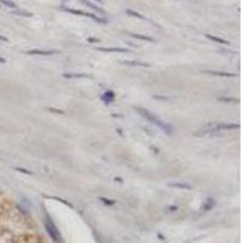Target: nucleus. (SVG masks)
Listing matches in <instances>:
<instances>
[{
  "instance_id": "1",
  "label": "nucleus",
  "mask_w": 243,
  "mask_h": 243,
  "mask_svg": "<svg viewBox=\"0 0 243 243\" xmlns=\"http://www.w3.org/2000/svg\"><path fill=\"white\" fill-rule=\"evenodd\" d=\"M136 111L140 113V114L142 116V117H145L146 119H147L148 122H151V123H153V124H156V125H158L159 128H162L163 129L164 131H167L168 134H172V128H170L169 125H167V124H164L163 122H162L158 117H156V116H153L152 113H150L147 109H145V108H141V107H137L136 108Z\"/></svg>"
},
{
  "instance_id": "2",
  "label": "nucleus",
  "mask_w": 243,
  "mask_h": 243,
  "mask_svg": "<svg viewBox=\"0 0 243 243\" xmlns=\"http://www.w3.org/2000/svg\"><path fill=\"white\" fill-rule=\"evenodd\" d=\"M45 229H46L47 233L50 235V237H51L55 242H60V241H61V235H60L57 227L55 226V224L50 220V218H47V220L45 221Z\"/></svg>"
},
{
  "instance_id": "3",
  "label": "nucleus",
  "mask_w": 243,
  "mask_h": 243,
  "mask_svg": "<svg viewBox=\"0 0 243 243\" xmlns=\"http://www.w3.org/2000/svg\"><path fill=\"white\" fill-rule=\"evenodd\" d=\"M209 128H212L210 131L214 130H231V129H237L239 128L238 124H227V123H220V124H209Z\"/></svg>"
},
{
  "instance_id": "4",
  "label": "nucleus",
  "mask_w": 243,
  "mask_h": 243,
  "mask_svg": "<svg viewBox=\"0 0 243 243\" xmlns=\"http://www.w3.org/2000/svg\"><path fill=\"white\" fill-rule=\"evenodd\" d=\"M57 52H59L57 50H29V51H27L28 55H43V56L54 55Z\"/></svg>"
},
{
  "instance_id": "5",
  "label": "nucleus",
  "mask_w": 243,
  "mask_h": 243,
  "mask_svg": "<svg viewBox=\"0 0 243 243\" xmlns=\"http://www.w3.org/2000/svg\"><path fill=\"white\" fill-rule=\"evenodd\" d=\"M97 50L103 52H129L128 49L123 47H97Z\"/></svg>"
},
{
  "instance_id": "6",
  "label": "nucleus",
  "mask_w": 243,
  "mask_h": 243,
  "mask_svg": "<svg viewBox=\"0 0 243 243\" xmlns=\"http://www.w3.org/2000/svg\"><path fill=\"white\" fill-rule=\"evenodd\" d=\"M204 73H208V74H213V76H219V77H235V74H232V73L218 72V71H206Z\"/></svg>"
},
{
  "instance_id": "7",
  "label": "nucleus",
  "mask_w": 243,
  "mask_h": 243,
  "mask_svg": "<svg viewBox=\"0 0 243 243\" xmlns=\"http://www.w3.org/2000/svg\"><path fill=\"white\" fill-rule=\"evenodd\" d=\"M122 63L125 64V66H141V67H150V63L136 62V61H123Z\"/></svg>"
},
{
  "instance_id": "8",
  "label": "nucleus",
  "mask_w": 243,
  "mask_h": 243,
  "mask_svg": "<svg viewBox=\"0 0 243 243\" xmlns=\"http://www.w3.org/2000/svg\"><path fill=\"white\" fill-rule=\"evenodd\" d=\"M206 37H207L208 39H210V40H214V42H216V43L225 44V45H227V44H229L227 40H225V39H223V38H219V37H215V35H212V34H206Z\"/></svg>"
},
{
  "instance_id": "9",
  "label": "nucleus",
  "mask_w": 243,
  "mask_h": 243,
  "mask_svg": "<svg viewBox=\"0 0 243 243\" xmlns=\"http://www.w3.org/2000/svg\"><path fill=\"white\" fill-rule=\"evenodd\" d=\"M130 35L133 38H136V39H140V40H146V42H151L153 43L155 42V39L151 38V37H147V35H141V34H134V33H130Z\"/></svg>"
},
{
  "instance_id": "10",
  "label": "nucleus",
  "mask_w": 243,
  "mask_h": 243,
  "mask_svg": "<svg viewBox=\"0 0 243 243\" xmlns=\"http://www.w3.org/2000/svg\"><path fill=\"white\" fill-rule=\"evenodd\" d=\"M113 99H114V94H113L112 91H106V93H105V95L102 96V100L106 101V103L112 102Z\"/></svg>"
},
{
  "instance_id": "11",
  "label": "nucleus",
  "mask_w": 243,
  "mask_h": 243,
  "mask_svg": "<svg viewBox=\"0 0 243 243\" xmlns=\"http://www.w3.org/2000/svg\"><path fill=\"white\" fill-rule=\"evenodd\" d=\"M82 3H84L85 5H88L89 7H91V9H94V10H96L97 12H100V13H105V11L101 9V7H99V6H96V5H94L93 3H90V1H88V0H82Z\"/></svg>"
},
{
  "instance_id": "12",
  "label": "nucleus",
  "mask_w": 243,
  "mask_h": 243,
  "mask_svg": "<svg viewBox=\"0 0 243 243\" xmlns=\"http://www.w3.org/2000/svg\"><path fill=\"white\" fill-rule=\"evenodd\" d=\"M64 10L67 12H71V13H74V15H78V16H88V12H84L82 10H74V9H69V7H64Z\"/></svg>"
},
{
  "instance_id": "13",
  "label": "nucleus",
  "mask_w": 243,
  "mask_h": 243,
  "mask_svg": "<svg viewBox=\"0 0 243 243\" xmlns=\"http://www.w3.org/2000/svg\"><path fill=\"white\" fill-rule=\"evenodd\" d=\"M63 77L64 78H89V76L80 74V73H74V74H72V73H64Z\"/></svg>"
},
{
  "instance_id": "14",
  "label": "nucleus",
  "mask_w": 243,
  "mask_h": 243,
  "mask_svg": "<svg viewBox=\"0 0 243 243\" xmlns=\"http://www.w3.org/2000/svg\"><path fill=\"white\" fill-rule=\"evenodd\" d=\"M169 186L172 187H180V189H186V190H191V185L187 184H180V182H175V184H169Z\"/></svg>"
},
{
  "instance_id": "15",
  "label": "nucleus",
  "mask_w": 243,
  "mask_h": 243,
  "mask_svg": "<svg viewBox=\"0 0 243 243\" xmlns=\"http://www.w3.org/2000/svg\"><path fill=\"white\" fill-rule=\"evenodd\" d=\"M125 12H126L128 15H130V16H133V17H137V18H140V20H145V16H142L141 13H139V12H136V11H133V10H130V9H128V10H125Z\"/></svg>"
},
{
  "instance_id": "16",
  "label": "nucleus",
  "mask_w": 243,
  "mask_h": 243,
  "mask_svg": "<svg viewBox=\"0 0 243 243\" xmlns=\"http://www.w3.org/2000/svg\"><path fill=\"white\" fill-rule=\"evenodd\" d=\"M0 3H1L3 5H5L6 7H11V9H16V7H17V5H16L13 1H10V0H0Z\"/></svg>"
},
{
  "instance_id": "17",
  "label": "nucleus",
  "mask_w": 243,
  "mask_h": 243,
  "mask_svg": "<svg viewBox=\"0 0 243 243\" xmlns=\"http://www.w3.org/2000/svg\"><path fill=\"white\" fill-rule=\"evenodd\" d=\"M13 13L15 15H18V16H24V17H32V15L30 12H27V11H24V10H16V11H13Z\"/></svg>"
},
{
  "instance_id": "18",
  "label": "nucleus",
  "mask_w": 243,
  "mask_h": 243,
  "mask_svg": "<svg viewBox=\"0 0 243 243\" xmlns=\"http://www.w3.org/2000/svg\"><path fill=\"white\" fill-rule=\"evenodd\" d=\"M214 204H215V202H214L212 198H209V199H208V202H207V203L203 206V209L209 210L210 208H213V207H214Z\"/></svg>"
},
{
  "instance_id": "19",
  "label": "nucleus",
  "mask_w": 243,
  "mask_h": 243,
  "mask_svg": "<svg viewBox=\"0 0 243 243\" xmlns=\"http://www.w3.org/2000/svg\"><path fill=\"white\" fill-rule=\"evenodd\" d=\"M100 201L102 202V203L107 204V206H113V204H116V202H114V201H111V199L105 198V197H100Z\"/></svg>"
},
{
  "instance_id": "20",
  "label": "nucleus",
  "mask_w": 243,
  "mask_h": 243,
  "mask_svg": "<svg viewBox=\"0 0 243 243\" xmlns=\"http://www.w3.org/2000/svg\"><path fill=\"white\" fill-rule=\"evenodd\" d=\"M219 101H224V102H238V100L232 99V97H220Z\"/></svg>"
},
{
  "instance_id": "21",
  "label": "nucleus",
  "mask_w": 243,
  "mask_h": 243,
  "mask_svg": "<svg viewBox=\"0 0 243 243\" xmlns=\"http://www.w3.org/2000/svg\"><path fill=\"white\" fill-rule=\"evenodd\" d=\"M46 111H50L52 113H56V114H64V112L61 111V109H56V108H52V107H47Z\"/></svg>"
},
{
  "instance_id": "22",
  "label": "nucleus",
  "mask_w": 243,
  "mask_h": 243,
  "mask_svg": "<svg viewBox=\"0 0 243 243\" xmlns=\"http://www.w3.org/2000/svg\"><path fill=\"white\" fill-rule=\"evenodd\" d=\"M15 170H17V172L23 173V174H27V175L32 174V172H29V170H27V169H23V168H15Z\"/></svg>"
},
{
  "instance_id": "23",
  "label": "nucleus",
  "mask_w": 243,
  "mask_h": 243,
  "mask_svg": "<svg viewBox=\"0 0 243 243\" xmlns=\"http://www.w3.org/2000/svg\"><path fill=\"white\" fill-rule=\"evenodd\" d=\"M88 42L89 43H97V42H99V39H96V38H88Z\"/></svg>"
},
{
  "instance_id": "24",
  "label": "nucleus",
  "mask_w": 243,
  "mask_h": 243,
  "mask_svg": "<svg viewBox=\"0 0 243 243\" xmlns=\"http://www.w3.org/2000/svg\"><path fill=\"white\" fill-rule=\"evenodd\" d=\"M155 97L156 99H162V100H167L168 97H165V96H157V95H155Z\"/></svg>"
},
{
  "instance_id": "25",
  "label": "nucleus",
  "mask_w": 243,
  "mask_h": 243,
  "mask_svg": "<svg viewBox=\"0 0 243 243\" xmlns=\"http://www.w3.org/2000/svg\"><path fill=\"white\" fill-rule=\"evenodd\" d=\"M0 40H3V42H9V39L6 37H3V35H0Z\"/></svg>"
},
{
  "instance_id": "26",
  "label": "nucleus",
  "mask_w": 243,
  "mask_h": 243,
  "mask_svg": "<svg viewBox=\"0 0 243 243\" xmlns=\"http://www.w3.org/2000/svg\"><path fill=\"white\" fill-rule=\"evenodd\" d=\"M158 237H159V239H162V241H163V239H165V238H164L163 236H162V235H160V233H158Z\"/></svg>"
},
{
  "instance_id": "27",
  "label": "nucleus",
  "mask_w": 243,
  "mask_h": 243,
  "mask_svg": "<svg viewBox=\"0 0 243 243\" xmlns=\"http://www.w3.org/2000/svg\"><path fill=\"white\" fill-rule=\"evenodd\" d=\"M116 181H118V182H123V180H122L120 177H116Z\"/></svg>"
},
{
  "instance_id": "28",
  "label": "nucleus",
  "mask_w": 243,
  "mask_h": 243,
  "mask_svg": "<svg viewBox=\"0 0 243 243\" xmlns=\"http://www.w3.org/2000/svg\"><path fill=\"white\" fill-rule=\"evenodd\" d=\"M177 208L176 207H170V210H172V212H174V210H176Z\"/></svg>"
},
{
  "instance_id": "29",
  "label": "nucleus",
  "mask_w": 243,
  "mask_h": 243,
  "mask_svg": "<svg viewBox=\"0 0 243 243\" xmlns=\"http://www.w3.org/2000/svg\"><path fill=\"white\" fill-rule=\"evenodd\" d=\"M0 63H5V60L3 57H0Z\"/></svg>"
},
{
  "instance_id": "30",
  "label": "nucleus",
  "mask_w": 243,
  "mask_h": 243,
  "mask_svg": "<svg viewBox=\"0 0 243 243\" xmlns=\"http://www.w3.org/2000/svg\"><path fill=\"white\" fill-rule=\"evenodd\" d=\"M96 1H97V3H100V4H101V3H102V0H96Z\"/></svg>"
}]
</instances>
